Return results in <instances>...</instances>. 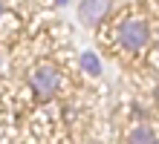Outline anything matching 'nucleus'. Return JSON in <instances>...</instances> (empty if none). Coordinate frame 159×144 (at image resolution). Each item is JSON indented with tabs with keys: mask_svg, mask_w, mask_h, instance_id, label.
<instances>
[{
	"mask_svg": "<svg viewBox=\"0 0 159 144\" xmlns=\"http://www.w3.org/2000/svg\"><path fill=\"white\" fill-rule=\"evenodd\" d=\"M29 89L38 101H52L64 89V72L55 63H38L29 72Z\"/></svg>",
	"mask_w": 159,
	"mask_h": 144,
	"instance_id": "obj_1",
	"label": "nucleus"
},
{
	"mask_svg": "<svg viewBox=\"0 0 159 144\" xmlns=\"http://www.w3.org/2000/svg\"><path fill=\"white\" fill-rule=\"evenodd\" d=\"M151 23L148 20H142V17H127V20H121L119 23V29H116V41H119V46L125 52H142L148 43H151Z\"/></svg>",
	"mask_w": 159,
	"mask_h": 144,
	"instance_id": "obj_2",
	"label": "nucleus"
},
{
	"mask_svg": "<svg viewBox=\"0 0 159 144\" xmlns=\"http://www.w3.org/2000/svg\"><path fill=\"white\" fill-rule=\"evenodd\" d=\"M113 9V0H81L78 3V20L84 26H98Z\"/></svg>",
	"mask_w": 159,
	"mask_h": 144,
	"instance_id": "obj_3",
	"label": "nucleus"
},
{
	"mask_svg": "<svg viewBox=\"0 0 159 144\" xmlns=\"http://www.w3.org/2000/svg\"><path fill=\"white\" fill-rule=\"evenodd\" d=\"M127 144H156V130L151 124H136L127 130Z\"/></svg>",
	"mask_w": 159,
	"mask_h": 144,
	"instance_id": "obj_4",
	"label": "nucleus"
},
{
	"mask_svg": "<svg viewBox=\"0 0 159 144\" xmlns=\"http://www.w3.org/2000/svg\"><path fill=\"white\" fill-rule=\"evenodd\" d=\"M78 63H81L84 75H90V78H101V61H98L96 52H84L78 58Z\"/></svg>",
	"mask_w": 159,
	"mask_h": 144,
	"instance_id": "obj_5",
	"label": "nucleus"
},
{
	"mask_svg": "<svg viewBox=\"0 0 159 144\" xmlns=\"http://www.w3.org/2000/svg\"><path fill=\"white\" fill-rule=\"evenodd\" d=\"M87 144H101V141H87Z\"/></svg>",
	"mask_w": 159,
	"mask_h": 144,
	"instance_id": "obj_6",
	"label": "nucleus"
},
{
	"mask_svg": "<svg viewBox=\"0 0 159 144\" xmlns=\"http://www.w3.org/2000/svg\"><path fill=\"white\" fill-rule=\"evenodd\" d=\"M0 15H3V3H0Z\"/></svg>",
	"mask_w": 159,
	"mask_h": 144,
	"instance_id": "obj_7",
	"label": "nucleus"
},
{
	"mask_svg": "<svg viewBox=\"0 0 159 144\" xmlns=\"http://www.w3.org/2000/svg\"><path fill=\"white\" fill-rule=\"evenodd\" d=\"M61 3H67V0H61Z\"/></svg>",
	"mask_w": 159,
	"mask_h": 144,
	"instance_id": "obj_8",
	"label": "nucleus"
},
{
	"mask_svg": "<svg viewBox=\"0 0 159 144\" xmlns=\"http://www.w3.org/2000/svg\"><path fill=\"white\" fill-rule=\"evenodd\" d=\"M156 144H159V138H156Z\"/></svg>",
	"mask_w": 159,
	"mask_h": 144,
	"instance_id": "obj_9",
	"label": "nucleus"
}]
</instances>
